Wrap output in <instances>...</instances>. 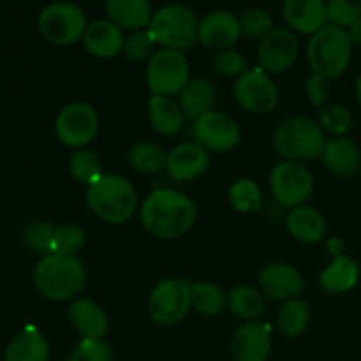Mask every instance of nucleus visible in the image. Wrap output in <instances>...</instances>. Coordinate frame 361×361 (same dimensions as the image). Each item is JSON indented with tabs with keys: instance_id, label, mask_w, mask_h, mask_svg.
Segmentation results:
<instances>
[{
	"instance_id": "31",
	"label": "nucleus",
	"mask_w": 361,
	"mask_h": 361,
	"mask_svg": "<svg viewBox=\"0 0 361 361\" xmlns=\"http://www.w3.org/2000/svg\"><path fill=\"white\" fill-rule=\"evenodd\" d=\"M310 321V307L305 300H289L282 305L277 316V328L284 337H298L305 331Z\"/></svg>"
},
{
	"instance_id": "24",
	"label": "nucleus",
	"mask_w": 361,
	"mask_h": 361,
	"mask_svg": "<svg viewBox=\"0 0 361 361\" xmlns=\"http://www.w3.org/2000/svg\"><path fill=\"white\" fill-rule=\"evenodd\" d=\"M108 20L118 25L122 30H143L152 23L150 0H106Z\"/></svg>"
},
{
	"instance_id": "27",
	"label": "nucleus",
	"mask_w": 361,
	"mask_h": 361,
	"mask_svg": "<svg viewBox=\"0 0 361 361\" xmlns=\"http://www.w3.org/2000/svg\"><path fill=\"white\" fill-rule=\"evenodd\" d=\"M49 344L34 326H27L9 342L4 361H48Z\"/></svg>"
},
{
	"instance_id": "38",
	"label": "nucleus",
	"mask_w": 361,
	"mask_h": 361,
	"mask_svg": "<svg viewBox=\"0 0 361 361\" xmlns=\"http://www.w3.org/2000/svg\"><path fill=\"white\" fill-rule=\"evenodd\" d=\"M87 242V233L78 224H62L56 228L53 240V252L55 254H76L83 249ZM51 252V254H53Z\"/></svg>"
},
{
	"instance_id": "22",
	"label": "nucleus",
	"mask_w": 361,
	"mask_h": 361,
	"mask_svg": "<svg viewBox=\"0 0 361 361\" xmlns=\"http://www.w3.org/2000/svg\"><path fill=\"white\" fill-rule=\"evenodd\" d=\"M324 166L337 176H351L361 168V152L358 145L345 136H334L323 148Z\"/></svg>"
},
{
	"instance_id": "14",
	"label": "nucleus",
	"mask_w": 361,
	"mask_h": 361,
	"mask_svg": "<svg viewBox=\"0 0 361 361\" xmlns=\"http://www.w3.org/2000/svg\"><path fill=\"white\" fill-rule=\"evenodd\" d=\"M298 59V39L289 28H274L257 46V62L268 74L286 73Z\"/></svg>"
},
{
	"instance_id": "11",
	"label": "nucleus",
	"mask_w": 361,
	"mask_h": 361,
	"mask_svg": "<svg viewBox=\"0 0 361 361\" xmlns=\"http://www.w3.org/2000/svg\"><path fill=\"white\" fill-rule=\"evenodd\" d=\"M270 189L279 204L286 208L302 207L314 190V178L309 168L296 161H281L270 173Z\"/></svg>"
},
{
	"instance_id": "40",
	"label": "nucleus",
	"mask_w": 361,
	"mask_h": 361,
	"mask_svg": "<svg viewBox=\"0 0 361 361\" xmlns=\"http://www.w3.org/2000/svg\"><path fill=\"white\" fill-rule=\"evenodd\" d=\"M242 34L250 39H263L264 35L274 30V18L264 9H249L240 18Z\"/></svg>"
},
{
	"instance_id": "33",
	"label": "nucleus",
	"mask_w": 361,
	"mask_h": 361,
	"mask_svg": "<svg viewBox=\"0 0 361 361\" xmlns=\"http://www.w3.org/2000/svg\"><path fill=\"white\" fill-rule=\"evenodd\" d=\"M229 203L240 214H254L263 207V194L252 178H238L229 187Z\"/></svg>"
},
{
	"instance_id": "16",
	"label": "nucleus",
	"mask_w": 361,
	"mask_h": 361,
	"mask_svg": "<svg viewBox=\"0 0 361 361\" xmlns=\"http://www.w3.org/2000/svg\"><path fill=\"white\" fill-rule=\"evenodd\" d=\"M242 35L240 20L229 11H214L200 21L197 41L212 51L231 49Z\"/></svg>"
},
{
	"instance_id": "13",
	"label": "nucleus",
	"mask_w": 361,
	"mask_h": 361,
	"mask_svg": "<svg viewBox=\"0 0 361 361\" xmlns=\"http://www.w3.org/2000/svg\"><path fill=\"white\" fill-rule=\"evenodd\" d=\"M194 140L208 152H231L240 143V127L229 115L208 111L194 120Z\"/></svg>"
},
{
	"instance_id": "20",
	"label": "nucleus",
	"mask_w": 361,
	"mask_h": 361,
	"mask_svg": "<svg viewBox=\"0 0 361 361\" xmlns=\"http://www.w3.org/2000/svg\"><path fill=\"white\" fill-rule=\"evenodd\" d=\"M83 42L90 55L106 60L122 53L126 35L122 28L111 20H95L88 23Z\"/></svg>"
},
{
	"instance_id": "19",
	"label": "nucleus",
	"mask_w": 361,
	"mask_h": 361,
	"mask_svg": "<svg viewBox=\"0 0 361 361\" xmlns=\"http://www.w3.org/2000/svg\"><path fill=\"white\" fill-rule=\"evenodd\" d=\"M282 18L289 30L314 35L328 25L326 0H284Z\"/></svg>"
},
{
	"instance_id": "1",
	"label": "nucleus",
	"mask_w": 361,
	"mask_h": 361,
	"mask_svg": "<svg viewBox=\"0 0 361 361\" xmlns=\"http://www.w3.org/2000/svg\"><path fill=\"white\" fill-rule=\"evenodd\" d=\"M145 231L159 240L185 235L197 217L196 203L176 189H155L145 197L140 210Z\"/></svg>"
},
{
	"instance_id": "25",
	"label": "nucleus",
	"mask_w": 361,
	"mask_h": 361,
	"mask_svg": "<svg viewBox=\"0 0 361 361\" xmlns=\"http://www.w3.org/2000/svg\"><path fill=\"white\" fill-rule=\"evenodd\" d=\"M178 104L187 118H200L204 113L214 111L217 104V88L207 78H194L180 92Z\"/></svg>"
},
{
	"instance_id": "34",
	"label": "nucleus",
	"mask_w": 361,
	"mask_h": 361,
	"mask_svg": "<svg viewBox=\"0 0 361 361\" xmlns=\"http://www.w3.org/2000/svg\"><path fill=\"white\" fill-rule=\"evenodd\" d=\"M67 168L76 182L87 183V187L102 176V161L95 152L88 150V148L74 150L67 162Z\"/></svg>"
},
{
	"instance_id": "46",
	"label": "nucleus",
	"mask_w": 361,
	"mask_h": 361,
	"mask_svg": "<svg viewBox=\"0 0 361 361\" xmlns=\"http://www.w3.org/2000/svg\"><path fill=\"white\" fill-rule=\"evenodd\" d=\"M355 94H356V101H358V104H360V108H361V73H360V76L356 78Z\"/></svg>"
},
{
	"instance_id": "32",
	"label": "nucleus",
	"mask_w": 361,
	"mask_h": 361,
	"mask_svg": "<svg viewBox=\"0 0 361 361\" xmlns=\"http://www.w3.org/2000/svg\"><path fill=\"white\" fill-rule=\"evenodd\" d=\"M166 157H168V154L159 145L143 141V143H137L130 148L129 154H127V162L134 171L143 173V175H154V173L164 169Z\"/></svg>"
},
{
	"instance_id": "12",
	"label": "nucleus",
	"mask_w": 361,
	"mask_h": 361,
	"mask_svg": "<svg viewBox=\"0 0 361 361\" xmlns=\"http://www.w3.org/2000/svg\"><path fill=\"white\" fill-rule=\"evenodd\" d=\"M235 99L245 111L268 115L279 106V88L270 74L261 67L247 69L235 83Z\"/></svg>"
},
{
	"instance_id": "28",
	"label": "nucleus",
	"mask_w": 361,
	"mask_h": 361,
	"mask_svg": "<svg viewBox=\"0 0 361 361\" xmlns=\"http://www.w3.org/2000/svg\"><path fill=\"white\" fill-rule=\"evenodd\" d=\"M182 108L171 97H162V95H152L148 101V120L155 133L162 136H175L183 127Z\"/></svg>"
},
{
	"instance_id": "6",
	"label": "nucleus",
	"mask_w": 361,
	"mask_h": 361,
	"mask_svg": "<svg viewBox=\"0 0 361 361\" xmlns=\"http://www.w3.org/2000/svg\"><path fill=\"white\" fill-rule=\"evenodd\" d=\"M148 28L162 48L185 51L196 44L200 21L187 6L166 4L155 11Z\"/></svg>"
},
{
	"instance_id": "23",
	"label": "nucleus",
	"mask_w": 361,
	"mask_h": 361,
	"mask_svg": "<svg viewBox=\"0 0 361 361\" xmlns=\"http://www.w3.org/2000/svg\"><path fill=\"white\" fill-rule=\"evenodd\" d=\"M286 228L296 242L312 245V243H319L326 235V219L316 208L302 204L288 212Z\"/></svg>"
},
{
	"instance_id": "10",
	"label": "nucleus",
	"mask_w": 361,
	"mask_h": 361,
	"mask_svg": "<svg viewBox=\"0 0 361 361\" xmlns=\"http://www.w3.org/2000/svg\"><path fill=\"white\" fill-rule=\"evenodd\" d=\"M99 115L94 106L87 102H73L62 108L55 118V134L67 148L80 150L97 137Z\"/></svg>"
},
{
	"instance_id": "44",
	"label": "nucleus",
	"mask_w": 361,
	"mask_h": 361,
	"mask_svg": "<svg viewBox=\"0 0 361 361\" xmlns=\"http://www.w3.org/2000/svg\"><path fill=\"white\" fill-rule=\"evenodd\" d=\"M326 249L328 252L331 254V256H341V254H344V242H342V238H338V236H334V238H330L326 242Z\"/></svg>"
},
{
	"instance_id": "39",
	"label": "nucleus",
	"mask_w": 361,
	"mask_h": 361,
	"mask_svg": "<svg viewBox=\"0 0 361 361\" xmlns=\"http://www.w3.org/2000/svg\"><path fill=\"white\" fill-rule=\"evenodd\" d=\"M321 127L334 136H345L353 126V116L348 108L341 104H330L321 108L319 111Z\"/></svg>"
},
{
	"instance_id": "42",
	"label": "nucleus",
	"mask_w": 361,
	"mask_h": 361,
	"mask_svg": "<svg viewBox=\"0 0 361 361\" xmlns=\"http://www.w3.org/2000/svg\"><path fill=\"white\" fill-rule=\"evenodd\" d=\"M212 67L215 73L226 78H240L249 69L245 56L235 49H222L215 53L212 59Z\"/></svg>"
},
{
	"instance_id": "29",
	"label": "nucleus",
	"mask_w": 361,
	"mask_h": 361,
	"mask_svg": "<svg viewBox=\"0 0 361 361\" xmlns=\"http://www.w3.org/2000/svg\"><path fill=\"white\" fill-rule=\"evenodd\" d=\"M228 309L243 321H254L263 314L264 295L252 286H236L228 295Z\"/></svg>"
},
{
	"instance_id": "9",
	"label": "nucleus",
	"mask_w": 361,
	"mask_h": 361,
	"mask_svg": "<svg viewBox=\"0 0 361 361\" xmlns=\"http://www.w3.org/2000/svg\"><path fill=\"white\" fill-rule=\"evenodd\" d=\"M190 307V284L185 279H164L152 289L148 298V314L161 326L180 323L189 314Z\"/></svg>"
},
{
	"instance_id": "37",
	"label": "nucleus",
	"mask_w": 361,
	"mask_h": 361,
	"mask_svg": "<svg viewBox=\"0 0 361 361\" xmlns=\"http://www.w3.org/2000/svg\"><path fill=\"white\" fill-rule=\"evenodd\" d=\"M326 16L330 25L348 30L361 20V0H326Z\"/></svg>"
},
{
	"instance_id": "41",
	"label": "nucleus",
	"mask_w": 361,
	"mask_h": 361,
	"mask_svg": "<svg viewBox=\"0 0 361 361\" xmlns=\"http://www.w3.org/2000/svg\"><path fill=\"white\" fill-rule=\"evenodd\" d=\"M67 361H113V351L102 338H81Z\"/></svg>"
},
{
	"instance_id": "36",
	"label": "nucleus",
	"mask_w": 361,
	"mask_h": 361,
	"mask_svg": "<svg viewBox=\"0 0 361 361\" xmlns=\"http://www.w3.org/2000/svg\"><path fill=\"white\" fill-rule=\"evenodd\" d=\"M55 231L56 228L51 224V222H46V221L32 222V224H28L27 228H25L23 242L27 243L28 249L48 256V254L53 252Z\"/></svg>"
},
{
	"instance_id": "2",
	"label": "nucleus",
	"mask_w": 361,
	"mask_h": 361,
	"mask_svg": "<svg viewBox=\"0 0 361 361\" xmlns=\"http://www.w3.org/2000/svg\"><path fill=\"white\" fill-rule=\"evenodd\" d=\"M87 282V268L76 254H48L34 268L35 289L51 302L76 298Z\"/></svg>"
},
{
	"instance_id": "15",
	"label": "nucleus",
	"mask_w": 361,
	"mask_h": 361,
	"mask_svg": "<svg viewBox=\"0 0 361 361\" xmlns=\"http://www.w3.org/2000/svg\"><path fill=\"white\" fill-rule=\"evenodd\" d=\"M210 166V154L197 141H185L173 148L166 157L164 169L175 182L189 183L200 178Z\"/></svg>"
},
{
	"instance_id": "45",
	"label": "nucleus",
	"mask_w": 361,
	"mask_h": 361,
	"mask_svg": "<svg viewBox=\"0 0 361 361\" xmlns=\"http://www.w3.org/2000/svg\"><path fill=\"white\" fill-rule=\"evenodd\" d=\"M348 35L349 39H351L353 46L361 48V20H358L355 25H351V27L348 28Z\"/></svg>"
},
{
	"instance_id": "18",
	"label": "nucleus",
	"mask_w": 361,
	"mask_h": 361,
	"mask_svg": "<svg viewBox=\"0 0 361 361\" xmlns=\"http://www.w3.org/2000/svg\"><path fill=\"white\" fill-rule=\"evenodd\" d=\"M259 289L268 298L277 302L296 300L303 293L302 274L288 263H271L259 274Z\"/></svg>"
},
{
	"instance_id": "35",
	"label": "nucleus",
	"mask_w": 361,
	"mask_h": 361,
	"mask_svg": "<svg viewBox=\"0 0 361 361\" xmlns=\"http://www.w3.org/2000/svg\"><path fill=\"white\" fill-rule=\"evenodd\" d=\"M155 37L152 35L150 28H143V30L130 32L123 42V56L130 62H141V60H150L155 49Z\"/></svg>"
},
{
	"instance_id": "30",
	"label": "nucleus",
	"mask_w": 361,
	"mask_h": 361,
	"mask_svg": "<svg viewBox=\"0 0 361 361\" xmlns=\"http://www.w3.org/2000/svg\"><path fill=\"white\" fill-rule=\"evenodd\" d=\"M190 300L194 309L208 317L219 316L228 307V295H224V291L214 282L190 284Z\"/></svg>"
},
{
	"instance_id": "7",
	"label": "nucleus",
	"mask_w": 361,
	"mask_h": 361,
	"mask_svg": "<svg viewBox=\"0 0 361 361\" xmlns=\"http://www.w3.org/2000/svg\"><path fill=\"white\" fill-rule=\"evenodd\" d=\"M87 14L74 2L59 0L41 11L37 18L39 34L55 46H71L81 41L87 32Z\"/></svg>"
},
{
	"instance_id": "47",
	"label": "nucleus",
	"mask_w": 361,
	"mask_h": 361,
	"mask_svg": "<svg viewBox=\"0 0 361 361\" xmlns=\"http://www.w3.org/2000/svg\"><path fill=\"white\" fill-rule=\"evenodd\" d=\"M0 361H4V360H0Z\"/></svg>"
},
{
	"instance_id": "26",
	"label": "nucleus",
	"mask_w": 361,
	"mask_h": 361,
	"mask_svg": "<svg viewBox=\"0 0 361 361\" xmlns=\"http://www.w3.org/2000/svg\"><path fill=\"white\" fill-rule=\"evenodd\" d=\"M360 267L351 256L341 254L331 259V263L321 274V288L330 295H342L348 293L358 284Z\"/></svg>"
},
{
	"instance_id": "4",
	"label": "nucleus",
	"mask_w": 361,
	"mask_h": 361,
	"mask_svg": "<svg viewBox=\"0 0 361 361\" xmlns=\"http://www.w3.org/2000/svg\"><path fill=\"white\" fill-rule=\"evenodd\" d=\"M353 44L348 30L335 25H326L310 35L307 46V62L314 74L334 80L342 76L351 63Z\"/></svg>"
},
{
	"instance_id": "43",
	"label": "nucleus",
	"mask_w": 361,
	"mask_h": 361,
	"mask_svg": "<svg viewBox=\"0 0 361 361\" xmlns=\"http://www.w3.org/2000/svg\"><path fill=\"white\" fill-rule=\"evenodd\" d=\"M305 92L310 104L316 106V108H324L328 97H330V80L321 76V74H312V76L307 80Z\"/></svg>"
},
{
	"instance_id": "8",
	"label": "nucleus",
	"mask_w": 361,
	"mask_h": 361,
	"mask_svg": "<svg viewBox=\"0 0 361 361\" xmlns=\"http://www.w3.org/2000/svg\"><path fill=\"white\" fill-rule=\"evenodd\" d=\"M190 81V67L185 55L176 49L161 48L152 55L147 66V87L152 95H180Z\"/></svg>"
},
{
	"instance_id": "21",
	"label": "nucleus",
	"mask_w": 361,
	"mask_h": 361,
	"mask_svg": "<svg viewBox=\"0 0 361 361\" xmlns=\"http://www.w3.org/2000/svg\"><path fill=\"white\" fill-rule=\"evenodd\" d=\"M71 326L81 338H102L108 331V316L97 302L90 298H76L67 310Z\"/></svg>"
},
{
	"instance_id": "3",
	"label": "nucleus",
	"mask_w": 361,
	"mask_h": 361,
	"mask_svg": "<svg viewBox=\"0 0 361 361\" xmlns=\"http://www.w3.org/2000/svg\"><path fill=\"white\" fill-rule=\"evenodd\" d=\"M85 203L92 214L108 224H126L137 208L133 183L122 175H102L87 187Z\"/></svg>"
},
{
	"instance_id": "17",
	"label": "nucleus",
	"mask_w": 361,
	"mask_h": 361,
	"mask_svg": "<svg viewBox=\"0 0 361 361\" xmlns=\"http://www.w3.org/2000/svg\"><path fill=\"white\" fill-rule=\"evenodd\" d=\"M236 361H267L271 351V328L263 321H245L231 341Z\"/></svg>"
},
{
	"instance_id": "5",
	"label": "nucleus",
	"mask_w": 361,
	"mask_h": 361,
	"mask_svg": "<svg viewBox=\"0 0 361 361\" xmlns=\"http://www.w3.org/2000/svg\"><path fill=\"white\" fill-rule=\"evenodd\" d=\"M326 141L323 127L305 116L284 120L274 133V148L284 161H312L323 154Z\"/></svg>"
}]
</instances>
